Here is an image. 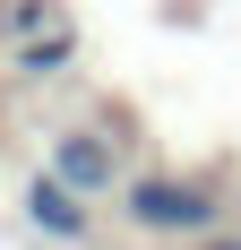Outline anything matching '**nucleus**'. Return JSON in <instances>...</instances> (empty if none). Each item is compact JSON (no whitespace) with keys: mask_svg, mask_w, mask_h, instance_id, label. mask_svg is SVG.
Masks as SVG:
<instances>
[{"mask_svg":"<svg viewBox=\"0 0 241 250\" xmlns=\"http://www.w3.org/2000/svg\"><path fill=\"white\" fill-rule=\"evenodd\" d=\"M120 207H129V225H146V233H216V216H224L216 190L172 181V173H138L120 190Z\"/></svg>","mask_w":241,"mask_h":250,"instance_id":"1","label":"nucleus"},{"mask_svg":"<svg viewBox=\"0 0 241 250\" xmlns=\"http://www.w3.org/2000/svg\"><path fill=\"white\" fill-rule=\"evenodd\" d=\"M52 181H69L78 199H103V190H129L120 181V147L103 138V129H60L52 138V164H43Z\"/></svg>","mask_w":241,"mask_h":250,"instance_id":"2","label":"nucleus"},{"mask_svg":"<svg viewBox=\"0 0 241 250\" xmlns=\"http://www.w3.org/2000/svg\"><path fill=\"white\" fill-rule=\"evenodd\" d=\"M26 225L43 233V242H86V225H95V216H86V199H78L69 181L35 173V181H26Z\"/></svg>","mask_w":241,"mask_h":250,"instance_id":"3","label":"nucleus"},{"mask_svg":"<svg viewBox=\"0 0 241 250\" xmlns=\"http://www.w3.org/2000/svg\"><path fill=\"white\" fill-rule=\"evenodd\" d=\"M69 52H78V35H69V26H52V35H26L18 69H26V78H52V69H69Z\"/></svg>","mask_w":241,"mask_h":250,"instance_id":"4","label":"nucleus"},{"mask_svg":"<svg viewBox=\"0 0 241 250\" xmlns=\"http://www.w3.org/2000/svg\"><path fill=\"white\" fill-rule=\"evenodd\" d=\"M207 250H241V242H207Z\"/></svg>","mask_w":241,"mask_h":250,"instance_id":"5","label":"nucleus"}]
</instances>
